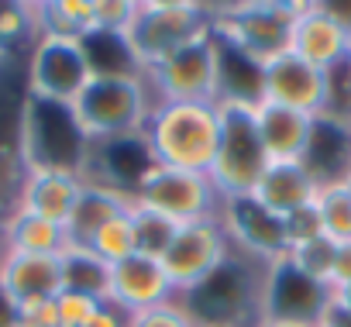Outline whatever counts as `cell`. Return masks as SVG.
I'll return each instance as SVG.
<instances>
[{
  "label": "cell",
  "instance_id": "6da1fadb",
  "mask_svg": "<svg viewBox=\"0 0 351 327\" xmlns=\"http://www.w3.org/2000/svg\"><path fill=\"white\" fill-rule=\"evenodd\" d=\"M141 141L155 166L210 173V162L221 141V104L155 100L141 128Z\"/></svg>",
  "mask_w": 351,
  "mask_h": 327
},
{
  "label": "cell",
  "instance_id": "7a4b0ae2",
  "mask_svg": "<svg viewBox=\"0 0 351 327\" xmlns=\"http://www.w3.org/2000/svg\"><path fill=\"white\" fill-rule=\"evenodd\" d=\"M155 97L141 73H93L69 107L86 145L141 134Z\"/></svg>",
  "mask_w": 351,
  "mask_h": 327
},
{
  "label": "cell",
  "instance_id": "3957f363",
  "mask_svg": "<svg viewBox=\"0 0 351 327\" xmlns=\"http://www.w3.org/2000/svg\"><path fill=\"white\" fill-rule=\"evenodd\" d=\"M221 104V141L210 162V183L221 200H241L255 190L269 169V155L258 138L255 104L248 100H217Z\"/></svg>",
  "mask_w": 351,
  "mask_h": 327
},
{
  "label": "cell",
  "instance_id": "277c9868",
  "mask_svg": "<svg viewBox=\"0 0 351 327\" xmlns=\"http://www.w3.org/2000/svg\"><path fill=\"white\" fill-rule=\"evenodd\" d=\"M210 28V8L193 0H138V14L121 35L138 73L158 66L169 52Z\"/></svg>",
  "mask_w": 351,
  "mask_h": 327
},
{
  "label": "cell",
  "instance_id": "5b68a950",
  "mask_svg": "<svg viewBox=\"0 0 351 327\" xmlns=\"http://www.w3.org/2000/svg\"><path fill=\"white\" fill-rule=\"evenodd\" d=\"M155 100L169 104H217L221 100V45L214 28H204L186 45L169 52L141 73Z\"/></svg>",
  "mask_w": 351,
  "mask_h": 327
},
{
  "label": "cell",
  "instance_id": "8992f818",
  "mask_svg": "<svg viewBox=\"0 0 351 327\" xmlns=\"http://www.w3.org/2000/svg\"><path fill=\"white\" fill-rule=\"evenodd\" d=\"M90 76H93V62L83 38L52 35V32L35 35L25 66V93L32 100L73 107L83 86L90 83Z\"/></svg>",
  "mask_w": 351,
  "mask_h": 327
},
{
  "label": "cell",
  "instance_id": "52a82bcc",
  "mask_svg": "<svg viewBox=\"0 0 351 327\" xmlns=\"http://www.w3.org/2000/svg\"><path fill=\"white\" fill-rule=\"evenodd\" d=\"M296 8L300 0H248L217 8V14H210V28L228 49L262 66L265 59L286 52Z\"/></svg>",
  "mask_w": 351,
  "mask_h": 327
},
{
  "label": "cell",
  "instance_id": "ba28073f",
  "mask_svg": "<svg viewBox=\"0 0 351 327\" xmlns=\"http://www.w3.org/2000/svg\"><path fill=\"white\" fill-rule=\"evenodd\" d=\"M231 258H234V245L228 238L224 221L207 217V221H193V224L176 228V234H172V241H169V248L162 252L158 262H162L176 296H190L210 276H217Z\"/></svg>",
  "mask_w": 351,
  "mask_h": 327
},
{
  "label": "cell",
  "instance_id": "9c48e42d",
  "mask_svg": "<svg viewBox=\"0 0 351 327\" xmlns=\"http://www.w3.org/2000/svg\"><path fill=\"white\" fill-rule=\"evenodd\" d=\"M131 200L152 214H162L176 228L207 221V217H221V204H224L207 173L165 169V166H152L141 176V183L134 186Z\"/></svg>",
  "mask_w": 351,
  "mask_h": 327
},
{
  "label": "cell",
  "instance_id": "30bf717a",
  "mask_svg": "<svg viewBox=\"0 0 351 327\" xmlns=\"http://www.w3.org/2000/svg\"><path fill=\"white\" fill-rule=\"evenodd\" d=\"M258 100L324 117L334 110V76L293 52H279L258 66Z\"/></svg>",
  "mask_w": 351,
  "mask_h": 327
},
{
  "label": "cell",
  "instance_id": "8fae6325",
  "mask_svg": "<svg viewBox=\"0 0 351 327\" xmlns=\"http://www.w3.org/2000/svg\"><path fill=\"white\" fill-rule=\"evenodd\" d=\"M286 52H293L303 62H310V66L334 76L351 59V32L324 4H300L296 18H293V28H289Z\"/></svg>",
  "mask_w": 351,
  "mask_h": 327
},
{
  "label": "cell",
  "instance_id": "7c38bea8",
  "mask_svg": "<svg viewBox=\"0 0 351 327\" xmlns=\"http://www.w3.org/2000/svg\"><path fill=\"white\" fill-rule=\"evenodd\" d=\"M327 313H330V303H327V289L324 286H317L306 276H300L286 258H276V262L265 265V276H262V317L317 324Z\"/></svg>",
  "mask_w": 351,
  "mask_h": 327
},
{
  "label": "cell",
  "instance_id": "4fadbf2b",
  "mask_svg": "<svg viewBox=\"0 0 351 327\" xmlns=\"http://www.w3.org/2000/svg\"><path fill=\"white\" fill-rule=\"evenodd\" d=\"M169 300H176V289H172V282H169V276H165L158 258L134 252L131 258L110 265L107 303H114L128 317L141 313V310H152L158 303H169Z\"/></svg>",
  "mask_w": 351,
  "mask_h": 327
},
{
  "label": "cell",
  "instance_id": "5bb4252c",
  "mask_svg": "<svg viewBox=\"0 0 351 327\" xmlns=\"http://www.w3.org/2000/svg\"><path fill=\"white\" fill-rule=\"evenodd\" d=\"M80 193H83V176L76 169L35 166V169H25V176H21L18 207L35 214V217H45V221L66 228Z\"/></svg>",
  "mask_w": 351,
  "mask_h": 327
},
{
  "label": "cell",
  "instance_id": "9a60e30c",
  "mask_svg": "<svg viewBox=\"0 0 351 327\" xmlns=\"http://www.w3.org/2000/svg\"><path fill=\"white\" fill-rule=\"evenodd\" d=\"M221 221L228 228V238L234 248H241L248 258L269 265L276 258L286 255V231L282 221H276L272 214H265L258 204H252L248 197L241 200H224L221 204Z\"/></svg>",
  "mask_w": 351,
  "mask_h": 327
},
{
  "label": "cell",
  "instance_id": "2e32d148",
  "mask_svg": "<svg viewBox=\"0 0 351 327\" xmlns=\"http://www.w3.org/2000/svg\"><path fill=\"white\" fill-rule=\"evenodd\" d=\"M62 289H66L62 255H21V252L0 255V293L14 306L56 300Z\"/></svg>",
  "mask_w": 351,
  "mask_h": 327
},
{
  "label": "cell",
  "instance_id": "e0dca14e",
  "mask_svg": "<svg viewBox=\"0 0 351 327\" xmlns=\"http://www.w3.org/2000/svg\"><path fill=\"white\" fill-rule=\"evenodd\" d=\"M317 190H320V183L303 162H269V169L255 183L248 200L258 204L276 221H289L293 214L313 207Z\"/></svg>",
  "mask_w": 351,
  "mask_h": 327
},
{
  "label": "cell",
  "instance_id": "ac0fdd59",
  "mask_svg": "<svg viewBox=\"0 0 351 327\" xmlns=\"http://www.w3.org/2000/svg\"><path fill=\"white\" fill-rule=\"evenodd\" d=\"M255 124H258V138L265 145L269 162H303L317 117L279 107V104L255 100Z\"/></svg>",
  "mask_w": 351,
  "mask_h": 327
},
{
  "label": "cell",
  "instance_id": "d6986e66",
  "mask_svg": "<svg viewBox=\"0 0 351 327\" xmlns=\"http://www.w3.org/2000/svg\"><path fill=\"white\" fill-rule=\"evenodd\" d=\"M131 207V197L121 193V190H110V186H100V183H83V193L66 221V241L69 248H90L93 234L117 214H124Z\"/></svg>",
  "mask_w": 351,
  "mask_h": 327
},
{
  "label": "cell",
  "instance_id": "ffe728a7",
  "mask_svg": "<svg viewBox=\"0 0 351 327\" xmlns=\"http://www.w3.org/2000/svg\"><path fill=\"white\" fill-rule=\"evenodd\" d=\"M0 234H4V252H21V255H62L69 248L62 224L35 217L21 207H14L11 217L0 224Z\"/></svg>",
  "mask_w": 351,
  "mask_h": 327
},
{
  "label": "cell",
  "instance_id": "44dd1931",
  "mask_svg": "<svg viewBox=\"0 0 351 327\" xmlns=\"http://www.w3.org/2000/svg\"><path fill=\"white\" fill-rule=\"evenodd\" d=\"M313 217L324 238H330L334 245H348L351 241V180L324 183L313 200Z\"/></svg>",
  "mask_w": 351,
  "mask_h": 327
},
{
  "label": "cell",
  "instance_id": "7402d4cb",
  "mask_svg": "<svg viewBox=\"0 0 351 327\" xmlns=\"http://www.w3.org/2000/svg\"><path fill=\"white\" fill-rule=\"evenodd\" d=\"M35 21H38V32L86 38L93 32V0H49V4H35Z\"/></svg>",
  "mask_w": 351,
  "mask_h": 327
},
{
  "label": "cell",
  "instance_id": "603a6c76",
  "mask_svg": "<svg viewBox=\"0 0 351 327\" xmlns=\"http://www.w3.org/2000/svg\"><path fill=\"white\" fill-rule=\"evenodd\" d=\"M62 276H66V289H80V293H90V296L107 303L110 265L100 262L90 248H66L62 252Z\"/></svg>",
  "mask_w": 351,
  "mask_h": 327
},
{
  "label": "cell",
  "instance_id": "cb8c5ba5",
  "mask_svg": "<svg viewBox=\"0 0 351 327\" xmlns=\"http://www.w3.org/2000/svg\"><path fill=\"white\" fill-rule=\"evenodd\" d=\"M300 276H306L310 282L330 289V276H334V258H337V245L324 234H313L306 241H296L286 248L282 255Z\"/></svg>",
  "mask_w": 351,
  "mask_h": 327
},
{
  "label": "cell",
  "instance_id": "d4e9b609",
  "mask_svg": "<svg viewBox=\"0 0 351 327\" xmlns=\"http://www.w3.org/2000/svg\"><path fill=\"white\" fill-rule=\"evenodd\" d=\"M90 252H93L100 262H107V265H117V262H124V258H131V255L138 252V248H134V228H131V207H128L124 214L110 217V221L93 234Z\"/></svg>",
  "mask_w": 351,
  "mask_h": 327
},
{
  "label": "cell",
  "instance_id": "484cf974",
  "mask_svg": "<svg viewBox=\"0 0 351 327\" xmlns=\"http://www.w3.org/2000/svg\"><path fill=\"white\" fill-rule=\"evenodd\" d=\"M131 228H134V248L138 255H152V258H162V252L169 248L172 234H176V224L165 221L162 214H152L145 207H138L131 200Z\"/></svg>",
  "mask_w": 351,
  "mask_h": 327
},
{
  "label": "cell",
  "instance_id": "4316f807",
  "mask_svg": "<svg viewBox=\"0 0 351 327\" xmlns=\"http://www.w3.org/2000/svg\"><path fill=\"white\" fill-rule=\"evenodd\" d=\"M38 35V21H35V4H14V0H4L0 4V49L11 45H28Z\"/></svg>",
  "mask_w": 351,
  "mask_h": 327
},
{
  "label": "cell",
  "instance_id": "83f0119b",
  "mask_svg": "<svg viewBox=\"0 0 351 327\" xmlns=\"http://www.w3.org/2000/svg\"><path fill=\"white\" fill-rule=\"evenodd\" d=\"M138 14V0H93V32L90 35H110L121 38Z\"/></svg>",
  "mask_w": 351,
  "mask_h": 327
},
{
  "label": "cell",
  "instance_id": "f1b7e54d",
  "mask_svg": "<svg viewBox=\"0 0 351 327\" xmlns=\"http://www.w3.org/2000/svg\"><path fill=\"white\" fill-rule=\"evenodd\" d=\"M128 327H197L190 306L176 296L169 303H158L152 310H141V313H131L128 317Z\"/></svg>",
  "mask_w": 351,
  "mask_h": 327
},
{
  "label": "cell",
  "instance_id": "f546056e",
  "mask_svg": "<svg viewBox=\"0 0 351 327\" xmlns=\"http://www.w3.org/2000/svg\"><path fill=\"white\" fill-rule=\"evenodd\" d=\"M56 306H59V327H83L104 306V300H97L90 293H80V289H62L56 296Z\"/></svg>",
  "mask_w": 351,
  "mask_h": 327
},
{
  "label": "cell",
  "instance_id": "4dcf8cb0",
  "mask_svg": "<svg viewBox=\"0 0 351 327\" xmlns=\"http://www.w3.org/2000/svg\"><path fill=\"white\" fill-rule=\"evenodd\" d=\"M18 327H59L56 300H38V303L18 306Z\"/></svg>",
  "mask_w": 351,
  "mask_h": 327
},
{
  "label": "cell",
  "instance_id": "1f68e13d",
  "mask_svg": "<svg viewBox=\"0 0 351 327\" xmlns=\"http://www.w3.org/2000/svg\"><path fill=\"white\" fill-rule=\"evenodd\" d=\"M327 303H330V317H337L351 327V282L327 289Z\"/></svg>",
  "mask_w": 351,
  "mask_h": 327
},
{
  "label": "cell",
  "instance_id": "d6a6232c",
  "mask_svg": "<svg viewBox=\"0 0 351 327\" xmlns=\"http://www.w3.org/2000/svg\"><path fill=\"white\" fill-rule=\"evenodd\" d=\"M83 327H128V313L124 310H117L114 303H104Z\"/></svg>",
  "mask_w": 351,
  "mask_h": 327
},
{
  "label": "cell",
  "instance_id": "836d02e7",
  "mask_svg": "<svg viewBox=\"0 0 351 327\" xmlns=\"http://www.w3.org/2000/svg\"><path fill=\"white\" fill-rule=\"evenodd\" d=\"M351 282V241L337 245V258H334V276H330V289Z\"/></svg>",
  "mask_w": 351,
  "mask_h": 327
},
{
  "label": "cell",
  "instance_id": "e575fe53",
  "mask_svg": "<svg viewBox=\"0 0 351 327\" xmlns=\"http://www.w3.org/2000/svg\"><path fill=\"white\" fill-rule=\"evenodd\" d=\"M0 327H18V306L0 293Z\"/></svg>",
  "mask_w": 351,
  "mask_h": 327
},
{
  "label": "cell",
  "instance_id": "d590c367",
  "mask_svg": "<svg viewBox=\"0 0 351 327\" xmlns=\"http://www.w3.org/2000/svg\"><path fill=\"white\" fill-rule=\"evenodd\" d=\"M255 327H313V324H303V320H276V317H262V320H255Z\"/></svg>",
  "mask_w": 351,
  "mask_h": 327
},
{
  "label": "cell",
  "instance_id": "8d00e7d4",
  "mask_svg": "<svg viewBox=\"0 0 351 327\" xmlns=\"http://www.w3.org/2000/svg\"><path fill=\"white\" fill-rule=\"evenodd\" d=\"M313 327H348V324H344V320H337V317H330V313H327V317H324V320H317V324H313Z\"/></svg>",
  "mask_w": 351,
  "mask_h": 327
},
{
  "label": "cell",
  "instance_id": "74e56055",
  "mask_svg": "<svg viewBox=\"0 0 351 327\" xmlns=\"http://www.w3.org/2000/svg\"><path fill=\"white\" fill-rule=\"evenodd\" d=\"M197 327H231V324H197Z\"/></svg>",
  "mask_w": 351,
  "mask_h": 327
},
{
  "label": "cell",
  "instance_id": "f35d334b",
  "mask_svg": "<svg viewBox=\"0 0 351 327\" xmlns=\"http://www.w3.org/2000/svg\"><path fill=\"white\" fill-rule=\"evenodd\" d=\"M344 69H348V83H351V59H348V66H344Z\"/></svg>",
  "mask_w": 351,
  "mask_h": 327
}]
</instances>
